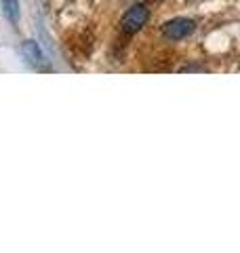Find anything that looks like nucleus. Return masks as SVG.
<instances>
[{
  "label": "nucleus",
  "mask_w": 240,
  "mask_h": 253,
  "mask_svg": "<svg viewBox=\"0 0 240 253\" xmlns=\"http://www.w3.org/2000/svg\"><path fill=\"white\" fill-rule=\"evenodd\" d=\"M21 51H23V55L28 57V61H32L34 66H40V63L44 61V57H42V53H40V46L34 42V41H26L21 44Z\"/></svg>",
  "instance_id": "nucleus-3"
},
{
  "label": "nucleus",
  "mask_w": 240,
  "mask_h": 253,
  "mask_svg": "<svg viewBox=\"0 0 240 253\" xmlns=\"http://www.w3.org/2000/svg\"><path fill=\"white\" fill-rule=\"evenodd\" d=\"M2 13L11 23L19 21V0H2Z\"/></svg>",
  "instance_id": "nucleus-4"
},
{
  "label": "nucleus",
  "mask_w": 240,
  "mask_h": 253,
  "mask_svg": "<svg viewBox=\"0 0 240 253\" xmlns=\"http://www.w3.org/2000/svg\"><path fill=\"white\" fill-rule=\"evenodd\" d=\"M148 19H150L148 6L146 4H135L122 15V19H120V30H122L124 34H137V32L148 23Z\"/></svg>",
  "instance_id": "nucleus-1"
},
{
  "label": "nucleus",
  "mask_w": 240,
  "mask_h": 253,
  "mask_svg": "<svg viewBox=\"0 0 240 253\" xmlns=\"http://www.w3.org/2000/svg\"><path fill=\"white\" fill-rule=\"evenodd\" d=\"M196 30V23L188 19V17H177L171 19L162 26V34L169 38V41H181V38H188L192 32Z\"/></svg>",
  "instance_id": "nucleus-2"
}]
</instances>
